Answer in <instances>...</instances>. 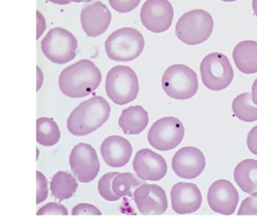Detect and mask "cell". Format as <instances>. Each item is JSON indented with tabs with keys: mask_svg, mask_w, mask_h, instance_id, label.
Listing matches in <instances>:
<instances>
[{
	"mask_svg": "<svg viewBox=\"0 0 257 218\" xmlns=\"http://www.w3.org/2000/svg\"><path fill=\"white\" fill-rule=\"evenodd\" d=\"M161 82L166 94L174 100H189L198 92L197 73L183 64H174L167 68Z\"/></svg>",
	"mask_w": 257,
	"mask_h": 218,
	"instance_id": "8992f818",
	"label": "cell"
},
{
	"mask_svg": "<svg viewBox=\"0 0 257 218\" xmlns=\"http://www.w3.org/2000/svg\"><path fill=\"white\" fill-rule=\"evenodd\" d=\"M78 42L66 29H51L41 42V49L46 58L56 64H65L75 58Z\"/></svg>",
	"mask_w": 257,
	"mask_h": 218,
	"instance_id": "52a82bcc",
	"label": "cell"
},
{
	"mask_svg": "<svg viewBox=\"0 0 257 218\" xmlns=\"http://www.w3.org/2000/svg\"><path fill=\"white\" fill-rule=\"evenodd\" d=\"M48 1H50L54 4H57V5H67L71 2L70 0H48Z\"/></svg>",
	"mask_w": 257,
	"mask_h": 218,
	"instance_id": "d590c367",
	"label": "cell"
},
{
	"mask_svg": "<svg viewBox=\"0 0 257 218\" xmlns=\"http://www.w3.org/2000/svg\"><path fill=\"white\" fill-rule=\"evenodd\" d=\"M101 73L90 60H81L64 68L59 76L62 93L72 98L89 96L100 86Z\"/></svg>",
	"mask_w": 257,
	"mask_h": 218,
	"instance_id": "6da1fadb",
	"label": "cell"
},
{
	"mask_svg": "<svg viewBox=\"0 0 257 218\" xmlns=\"http://www.w3.org/2000/svg\"><path fill=\"white\" fill-rule=\"evenodd\" d=\"M106 54L116 62H131L142 54L145 41L142 32L132 28H120L111 32L105 42Z\"/></svg>",
	"mask_w": 257,
	"mask_h": 218,
	"instance_id": "3957f363",
	"label": "cell"
},
{
	"mask_svg": "<svg viewBox=\"0 0 257 218\" xmlns=\"http://www.w3.org/2000/svg\"><path fill=\"white\" fill-rule=\"evenodd\" d=\"M107 96L115 104L122 106L136 100L140 90L139 80L133 68L128 66H115L106 77Z\"/></svg>",
	"mask_w": 257,
	"mask_h": 218,
	"instance_id": "5b68a950",
	"label": "cell"
},
{
	"mask_svg": "<svg viewBox=\"0 0 257 218\" xmlns=\"http://www.w3.org/2000/svg\"><path fill=\"white\" fill-rule=\"evenodd\" d=\"M73 216H101V212L93 204L81 203L72 210Z\"/></svg>",
	"mask_w": 257,
	"mask_h": 218,
	"instance_id": "4dcf8cb0",
	"label": "cell"
},
{
	"mask_svg": "<svg viewBox=\"0 0 257 218\" xmlns=\"http://www.w3.org/2000/svg\"><path fill=\"white\" fill-rule=\"evenodd\" d=\"M48 196V188L46 176L37 172V204L44 202Z\"/></svg>",
	"mask_w": 257,
	"mask_h": 218,
	"instance_id": "f1b7e54d",
	"label": "cell"
},
{
	"mask_svg": "<svg viewBox=\"0 0 257 218\" xmlns=\"http://www.w3.org/2000/svg\"><path fill=\"white\" fill-rule=\"evenodd\" d=\"M141 0H109L110 6L119 13H128L135 10Z\"/></svg>",
	"mask_w": 257,
	"mask_h": 218,
	"instance_id": "83f0119b",
	"label": "cell"
},
{
	"mask_svg": "<svg viewBox=\"0 0 257 218\" xmlns=\"http://www.w3.org/2000/svg\"><path fill=\"white\" fill-rule=\"evenodd\" d=\"M60 129L52 118H41L37 120V141L43 146H53L60 140Z\"/></svg>",
	"mask_w": 257,
	"mask_h": 218,
	"instance_id": "603a6c76",
	"label": "cell"
},
{
	"mask_svg": "<svg viewBox=\"0 0 257 218\" xmlns=\"http://www.w3.org/2000/svg\"><path fill=\"white\" fill-rule=\"evenodd\" d=\"M37 216H68V211L63 204L51 202L37 211Z\"/></svg>",
	"mask_w": 257,
	"mask_h": 218,
	"instance_id": "4316f807",
	"label": "cell"
},
{
	"mask_svg": "<svg viewBox=\"0 0 257 218\" xmlns=\"http://www.w3.org/2000/svg\"><path fill=\"white\" fill-rule=\"evenodd\" d=\"M171 164L176 175L186 180H192L203 172L206 167V158L199 149L188 146L175 154Z\"/></svg>",
	"mask_w": 257,
	"mask_h": 218,
	"instance_id": "5bb4252c",
	"label": "cell"
},
{
	"mask_svg": "<svg viewBox=\"0 0 257 218\" xmlns=\"http://www.w3.org/2000/svg\"><path fill=\"white\" fill-rule=\"evenodd\" d=\"M101 154L105 164L112 168H120L128 164L133 154V146L123 137H107L101 146Z\"/></svg>",
	"mask_w": 257,
	"mask_h": 218,
	"instance_id": "ac0fdd59",
	"label": "cell"
},
{
	"mask_svg": "<svg viewBox=\"0 0 257 218\" xmlns=\"http://www.w3.org/2000/svg\"><path fill=\"white\" fill-rule=\"evenodd\" d=\"M69 164L72 172L83 183L92 182L100 172L96 150L91 144L80 142L71 152Z\"/></svg>",
	"mask_w": 257,
	"mask_h": 218,
	"instance_id": "30bf717a",
	"label": "cell"
},
{
	"mask_svg": "<svg viewBox=\"0 0 257 218\" xmlns=\"http://www.w3.org/2000/svg\"><path fill=\"white\" fill-rule=\"evenodd\" d=\"M233 59L236 68L244 74L257 72V42H239L233 50Z\"/></svg>",
	"mask_w": 257,
	"mask_h": 218,
	"instance_id": "ffe728a7",
	"label": "cell"
},
{
	"mask_svg": "<svg viewBox=\"0 0 257 218\" xmlns=\"http://www.w3.org/2000/svg\"><path fill=\"white\" fill-rule=\"evenodd\" d=\"M174 18L173 6L169 0H147L141 10V20L146 29L152 32H166Z\"/></svg>",
	"mask_w": 257,
	"mask_h": 218,
	"instance_id": "8fae6325",
	"label": "cell"
},
{
	"mask_svg": "<svg viewBox=\"0 0 257 218\" xmlns=\"http://www.w3.org/2000/svg\"><path fill=\"white\" fill-rule=\"evenodd\" d=\"M232 109L234 116L243 122L257 121V106L252 102L250 93L237 96L233 101Z\"/></svg>",
	"mask_w": 257,
	"mask_h": 218,
	"instance_id": "cb8c5ba5",
	"label": "cell"
},
{
	"mask_svg": "<svg viewBox=\"0 0 257 218\" xmlns=\"http://www.w3.org/2000/svg\"><path fill=\"white\" fill-rule=\"evenodd\" d=\"M145 183V180L137 178L133 173H119L112 180V190L119 198L123 196L133 198L134 190Z\"/></svg>",
	"mask_w": 257,
	"mask_h": 218,
	"instance_id": "d4e9b609",
	"label": "cell"
},
{
	"mask_svg": "<svg viewBox=\"0 0 257 218\" xmlns=\"http://www.w3.org/2000/svg\"><path fill=\"white\" fill-rule=\"evenodd\" d=\"M200 72L203 84L213 91L225 90L234 78V70L229 60L220 52L207 55L200 64Z\"/></svg>",
	"mask_w": 257,
	"mask_h": 218,
	"instance_id": "ba28073f",
	"label": "cell"
},
{
	"mask_svg": "<svg viewBox=\"0 0 257 218\" xmlns=\"http://www.w3.org/2000/svg\"><path fill=\"white\" fill-rule=\"evenodd\" d=\"M247 146L252 154L257 155V126L248 132Z\"/></svg>",
	"mask_w": 257,
	"mask_h": 218,
	"instance_id": "1f68e13d",
	"label": "cell"
},
{
	"mask_svg": "<svg viewBox=\"0 0 257 218\" xmlns=\"http://www.w3.org/2000/svg\"><path fill=\"white\" fill-rule=\"evenodd\" d=\"M238 200V192L234 185L226 180L214 182L207 192V202L210 208L224 216L234 214Z\"/></svg>",
	"mask_w": 257,
	"mask_h": 218,
	"instance_id": "4fadbf2b",
	"label": "cell"
},
{
	"mask_svg": "<svg viewBox=\"0 0 257 218\" xmlns=\"http://www.w3.org/2000/svg\"><path fill=\"white\" fill-rule=\"evenodd\" d=\"M118 174L119 172L106 173L98 182L99 194L101 195L102 198H104L107 201L114 202V201L119 200V196L115 195L114 192L112 190V185H111L113 178Z\"/></svg>",
	"mask_w": 257,
	"mask_h": 218,
	"instance_id": "484cf974",
	"label": "cell"
},
{
	"mask_svg": "<svg viewBox=\"0 0 257 218\" xmlns=\"http://www.w3.org/2000/svg\"><path fill=\"white\" fill-rule=\"evenodd\" d=\"M70 1L74 3H82V2H91L92 0H70Z\"/></svg>",
	"mask_w": 257,
	"mask_h": 218,
	"instance_id": "74e56055",
	"label": "cell"
},
{
	"mask_svg": "<svg viewBox=\"0 0 257 218\" xmlns=\"http://www.w3.org/2000/svg\"><path fill=\"white\" fill-rule=\"evenodd\" d=\"M77 188L78 183L76 178L72 174L65 172L55 173L50 182L52 195L59 202L71 198Z\"/></svg>",
	"mask_w": 257,
	"mask_h": 218,
	"instance_id": "7402d4cb",
	"label": "cell"
},
{
	"mask_svg": "<svg viewBox=\"0 0 257 218\" xmlns=\"http://www.w3.org/2000/svg\"><path fill=\"white\" fill-rule=\"evenodd\" d=\"M172 209L179 214L195 213L202 204V195L198 186L193 183L179 182L171 192Z\"/></svg>",
	"mask_w": 257,
	"mask_h": 218,
	"instance_id": "2e32d148",
	"label": "cell"
},
{
	"mask_svg": "<svg viewBox=\"0 0 257 218\" xmlns=\"http://www.w3.org/2000/svg\"><path fill=\"white\" fill-rule=\"evenodd\" d=\"M37 39L38 40L39 37L41 36L42 34L46 29V20L44 18V16H42L41 13L39 11H37Z\"/></svg>",
	"mask_w": 257,
	"mask_h": 218,
	"instance_id": "d6a6232c",
	"label": "cell"
},
{
	"mask_svg": "<svg viewBox=\"0 0 257 218\" xmlns=\"http://www.w3.org/2000/svg\"><path fill=\"white\" fill-rule=\"evenodd\" d=\"M134 198L143 216H161L168 208L165 190L158 185L144 183L135 190Z\"/></svg>",
	"mask_w": 257,
	"mask_h": 218,
	"instance_id": "7c38bea8",
	"label": "cell"
},
{
	"mask_svg": "<svg viewBox=\"0 0 257 218\" xmlns=\"http://www.w3.org/2000/svg\"><path fill=\"white\" fill-rule=\"evenodd\" d=\"M133 166L137 176L145 182H159L165 177L168 170L165 159L147 148L137 152Z\"/></svg>",
	"mask_w": 257,
	"mask_h": 218,
	"instance_id": "9a60e30c",
	"label": "cell"
},
{
	"mask_svg": "<svg viewBox=\"0 0 257 218\" xmlns=\"http://www.w3.org/2000/svg\"><path fill=\"white\" fill-rule=\"evenodd\" d=\"M221 1H224V2H234V1H237V0H221Z\"/></svg>",
	"mask_w": 257,
	"mask_h": 218,
	"instance_id": "f35d334b",
	"label": "cell"
},
{
	"mask_svg": "<svg viewBox=\"0 0 257 218\" xmlns=\"http://www.w3.org/2000/svg\"><path fill=\"white\" fill-rule=\"evenodd\" d=\"M234 178L243 192L257 196L256 160H244L239 162L234 168Z\"/></svg>",
	"mask_w": 257,
	"mask_h": 218,
	"instance_id": "44dd1931",
	"label": "cell"
},
{
	"mask_svg": "<svg viewBox=\"0 0 257 218\" xmlns=\"http://www.w3.org/2000/svg\"><path fill=\"white\" fill-rule=\"evenodd\" d=\"M238 216H257V196H251L243 200L238 210Z\"/></svg>",
	"mask_w": 257,
	"mask_h": 218,
	"instance_id": "f546056e",
	"label": "cell"
},
{
	"mask_svg": "<svg viewBox=\"0 0 257 218\" xmlns=\"http://www.w3.org/2000/svg\"><path fill=\"white\" fill-rule=\"evenodd\" d=\"M110 114L108 101L100 96H93L73 110L67 119V129L75 136H87L103 126Z\"/></svg>",
	"mask_w": 257,
	"mask_h": 218,
	"instance_id": "7a4b0ae2",
	"label": "cell"
},
{
	"mask_svg": "<svg viewBox=\"0 0 257 218\" xmlns=\"http://www.w3.org/2000/svg\"><path fill=\"white\" fill-rule=\"evenodd\" d=\"M111 21L110 10L100 1L85 6L81 12V24L88 37H97L106 32Z\"/></svg>",
	"mask_w": 257,
	"mask_h": 218,
	"instance_id": "e0dca14e",
	"label": "cell"
},
{
	"mask_svg": "<svg viewBox=\"0 0 257 218\" xmlns=\"http://www.w3.org/2000/svg\"><path fill=\"white\" fill-rule=\"evenodd\" d=\"M149 121V114L142 106H132L122 110L119 126L125 134L135 136L147 128Z\"/></svg>",
	"mask_w": 257,
	"mask_h": 218,
	"instance_id": "d6986e66",
	"label": "cell"
},
{
	"mask_svg": "<svg viewBox=\"0 0 257 218\" xmlns=\"http://www.w3.org/2000/svg\"><path fill=\"white\" fill-rule=\"evenodd\" d=\"M252 102L257 106V78L253 82V84H252Z\"/></svg>",
	"mask_w": 257,
	"mask_h": 218,
	"instance_id": "836d02e7",
	"label": "cell"
},
{
	"mask_svg": "<svg viewBox=\"0 0 257 218\" xmlns=\"http://www.w3.org/2000/svg\"><path fill=\"white\" fill-rule=\"evenodd\" d=\"M184 136L185 129L181 121L173 116H167L152 124L148 132V140L156 150L167 152L179 146Z\"/></svg>",
	"mask_w": 257,
	"mask_h": 218,
	"instance_id": "9c48e42d",
	"label": "cell"
},
{
	"mask_svg": "<svg viewBox=\"0 0 257 218\" xmlns=\"http://www.w3.org/2000/svg\"><path fill=\"white\" fill-rule=\"evenodd\" d=\"M214 29L211 14L203 10L187 12L176 24V36L188 46H197L207 41Z\"/></svg>",
	"mask_w": 257,
	"mask_h": 218,
	"instance_id": "277c9868",
	"label": "cell"
},
{
	"mask_svg": "<svg viewBox=\"0 0 257 218\" xmlns=\"http://www.w3.org/2000/svg\"><path fill=\"white\" fill-rule=\"evenodd\" d=\"M252 6L254 14L256 16L257 18V0H252Z\"/></svg>",
	"mask_w": 257,
	"mask_h": 218,
	"instance_id": "8d00e7d4",
	"label": "cell"
},
{
	"mask_svg": "<svg viewBox=\"0 0 257 218\" xmlns=\"http://www.w3.org/2000/svg\"><path fill=\"white\" fill-rule=\"evenodd\" d=\"M37 91L40 90V88L42 86V83H43V73L42 70L39 68V67H37Z\"/></svg>",
	"mask_w": 257,
	"mask_h": 218,
	"instance_id": "e575fe53",
	"label": "cell"
}]
</instances>
